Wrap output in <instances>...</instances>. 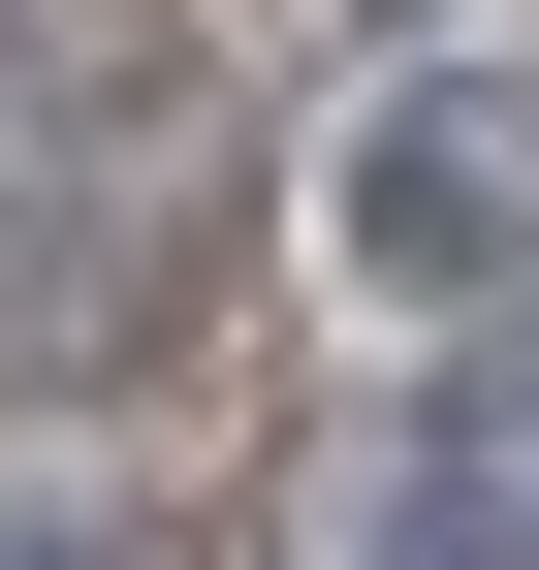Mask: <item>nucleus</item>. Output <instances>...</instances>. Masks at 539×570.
I'll return each mask as SVG.
<instances>
[{
  "instance_id": "f257e3e1",
  "label": "nucleus",
  "mask_w": 539,
  "mask_h": 570,
  "mask_svg": "<svg viewBox=\"0 0 539 570\" xmlns=\"http://www.w3.org/2000/svg\"><path fill=\"white\" fill-rule=\"evenodd\" d=\"M350 285H413V317L539 285V96H381L350 127Z\"/></svg>"
},
{
  "instance_id": "f03ea898",
  "label": "nucleus",
  "mask_w": 539,
  "mask_h": 570,
  "mask_svg": "<svg viewBox=\"0 0 539 570\" xmlns=\"http://www.w3.org/2000/svg\"><path fill=\"white\" fill-rule=\"evenodd\" d=\"M381 570H539V348L444 381L413 444H381Z\"/></svg>"
},
{
  "instance_id": "7ed1b4c3",
  "label": "nucleus",
  "mask_w": 539,
  "mask_h": 570,
  "mask_svg": "<svg viewBox=\"0 0 539 570\" xmlns=\"http://www.w3.org/2000/svg\"><path fill=\"white\" fill-rule=\"evenodd\" d=\"M0 570H96V539H63V508H0Z\"/></svg>"
},
{
  "instance_id": "20e7f679",
  "label": "nucleus",
  "mask_w": 539,
  "mask_h": 570,
  "mask_svg": "<svg viewBox=\"0 0 539 570\" xmlns=\"http://www.w3.org/2000/svg\"><path fill=\"white\" fill-rule=\"evenodd\" d=\"M350 32H477V0H350Z\"/></svg>"
}]
</instances>
